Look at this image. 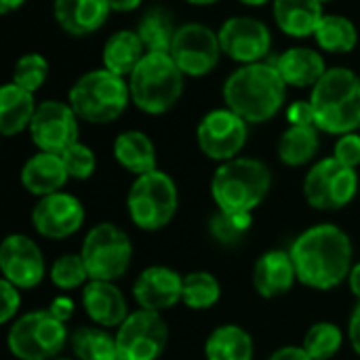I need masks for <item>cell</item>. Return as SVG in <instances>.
Returning <instances> with one entry per match:
<instances>
[{
  "mask_svg": "<svg viewBox=\"0 0 360 360\" xmlns=\"http://www.w3.org/2000/svg\"><path fill=\"white\" fill-rule=\"evenodd\" d=\"M25 0H0V13L2 15H8L11 11H17Z\"/></svg>",
  "mask_w": 360,
  "mask_h": 360,
  "instance_id": "cell-47",
  "label": "cell"
},
{
  "mask_svg": "<svg viewBox=\"0 0 360 360\" xmlns=\"http://www.w3.org/2000/svg\"><path fill=\"white\" fill-rule=\"evenodd\" d=\"M2 278L17 289H32L44 278V257L40 247L25 234H11L0 245Z\"/></svg>",
  "mask_w": 360,
  "mask_h": 360,
  "instance_id": "cell-17",
  "label": "cell"
},
{
  "mask_svg": "<svg viewBox=\"0 0 360 360\" xmlns=\"http://www.w3.org/2000/svg\"><path fill=\"white\" fill-rule=\"evenodd\" d=\"M143 55H146V49H143V42L137 36V32L120 30V32H114L105 40L101 59H103L105 70H110L122 78H129L133 74V70L139 65V61L143 59Z\"/></svg>",
  "mask_w": 360,
  "mask_h": 360,
  "instance_id": "cell-27",
  "label": "cell"
},
{
  "mask_svg": "<svg viewBox=\"0 0 360 360\" xmlns=\"http://www.w3.org/2000/svg\"><path fill=\"white\" fill-rule=\"evenodd\" d=\"M116 162L133 175L156 171V146L143 131H124L114 139Z\"/></svg>",
  "mask_w": 360,
  "mask_h": 360,
  "instance_id": "cell-26",
  "label": "cell"
},
{
  "mask_svg": "<svg viewBox=\"0 0 360 360\" xmlns=\"http://www.w3.org/2000/svg\"><path fill=\"white\" fill-rule=\"evenodd\" d=\"M344 344V335L333 323H316L304 335V350L314 360H331Z\"/></svg>",
  "mask_w": 360,
  "mask_h": 360,
  "instance_id": "cell-35",
  "label": "cell"
},
{
  "mask_svg": "<svg viewBox=\"0 0 360 360\" xmlns=\"http://www.w3.org/2000/svg\"><path fill=\"white\" fill-rule=\"evenodd\" d=\"M348 285H350V291L359 297V302H360V262L352 266L350 276H348Z\"/></svg>",
  "mask_w": 360,
  "mask_h": 360,
  "instance_id": "cell-46",
  "label": "cell"
},
{
  "mask_svg": "<svg viewBox=\"0 0 360 360\" xmlns=\"http://www.w3.org/2000/svg\"><path fill=\"white\" fill-rule=\"evenodd\" d=\"M281 78L287 86L314 89V84L327 74L325 57L310 46H291L281 53L274 61Z\"/></svg>",
  "mask_w": 360,
  "mask_h": 360,
  "instance_id": "cell-22",
  "label": "cell"
},
{
  "mask_svg": "<svg viewBox=\"0 0 360 360\" xmlns=\"http://www.w3.org/2000/svg\"><path fill=\"white\" fill-rule=\"evenodd\" d=\"M253 226L251 213H226L217 211L209 221V232L215 243L221 247H236L243 243L247 232Z\"/></svg>",
  "mask_w": 360,
  "mask_h": 360,
  "instance_id": "cell-34",
  "label": "cell"
},
{
  "mask_svg": "<svg viewBox=\"0 0 360 360\" xmlns=\"http://www.w3.org/2000/svg\"><path fill=\"white\" fill-rule=\"evenodd\" d=\"M314 40L327 53H350L359 42V30L346 15H323Z\"/></svg>",
  "mask_w": 360,
  "mask_h": 360,
  "instance_id": "cell-31",
  "label": "cell"
},
{
  "mask_svg": "<svg viewBox=\"0 0 360 360\" xmlns=\"http://www.w3.org/2000/svg\"><path fill=\"white\" fill-rule=\"evenodd\" d=\"M169 55L186 76H207L215 70L221 57L219 34L205 23H184L175 32Z\"/></svg>",
  "mask_w": 360,
  "mask_h": 360,
  "instance_id": "cell-13",
  "label": "cell"
},
{
  "mask_svg": "<svg viewBox=\"0 0 360 360\" xmlns=\"http://www.w3.org/2000/svg\"><path fill=\"white\" fill-rule=\"evenodd\" d=\"M249 137V122L230 108H217L202 116L196 127V141L200 152L217 162L238 158Z\"/></svg>",
  "mask_w": 360,
  "mask_h": 360,
  "instance_id": "cell-11",
  "label": "cell"
},
{
  "mask_svg": "<svg viewBox=\"0 0 360 360\" xmlns=\"http://www.w3.org/2000/svg\"><path fill=\"white\" fill-rule=\"evenodd\" d=\"M243 4H247V6H264V4H268L270 0H240Z\"/></svg>",
  "mask_w": 360,
  "mask_h": 360,
  "instance_id": "cell-49",
  "label": "cell"
},
{
  "mask_svg": "<svg viewBox=\"0 0 360 360\" xmlns=\"http://www.w3.org/2000/svg\"><path fill=\"white\" fill-rule=\"evenodd\" d=\"M274 21L278 30L291 38L314 36L323 19V4L319 0H272Z\"/></svg>",
  "mask_w": 360,
  "mask_h": 360,
  "instance_id": "cell-24",
  "label": "cell"
},
{
  "mask_svg": "<svg viewBox=\"0 0 360 360\" xmlns=\"http://www.w3.org/2000/svg\"><path fill=\"white\" fill-rule=\"evenodd\" d=\"M120 360H158L169 344V327L160 312L135 310L116 333Z\"/></svg>",
  "mask_w": 360,
  "mask_h": 360,
  "instance_id": "cell-12",
  "label": "cell"
},
{
  "mask_svg": "<svg viewBox=\"0 0 360 360\" xmlns=\"http://www.w3.org/2000/svg\"><path fill=\"white\" fill-rule=\"evenodd\" d=\"M348 338L352 344V350L360 356V302L359 306L354 308L352 316H350V325H348Z\"/></svg>",
  "mask_w": 360,
  "mask_h": 360,
  "instance_id": "cell-44",
  "label": "cell"
},
{
  "mask_svg": "<svg viewBox=\"0 0 360 360\" xmlns=\"http://www.w3.org/2000/svg\"><path fill=\"white\" fill-rule=\"evenodd\" d=\"M70 348L78 360H120L116 338L99 327H78L70 335Z\"/></svg>",
  "mask_w": 360,
  "mask_h": 360,
  "instance_id": "cell-32",
  "label": "cell"
},
{
  "mask_svg": "<svg viewBox=\"0 0 360 360\" xmlns=\"http://www.w3.org/2000/svg\"><path fill=\"white\" fill-rule=\"evenodd\" d=\"M36 108L38 103L34 101V93L19 89L13 82L4 84L0 89V133L4 137H13L30 129Z\"/></svg>",
  "mask_w": 360,
  "mask_h": 360,
  "instance_id": "cell-25",
  "label": "cell"
},
{
  "mask_svg": "<svg viewBox=\"0 0 360 360\" xmlns=\"http://www.w3.org/2000/svg\"><path fill=\"white\" fill-rule=\"evenodd\" d=\"M82 224L84 207L76 196L68 192H55L40 198L32 211V226L44 238H68L76 234L82 228Z\"/></svg>",
  "mask_w": 360,
  "mask_h": 360,
  "instance_id": "cell-16",
  "label": "cell"
},
{
  "mask_svg": "<svg viewBox=\"0 0 360 360\" xmlns=\"http://www.w3.org/2000/svg\"><path fill=\"white\" fill-rule=\"evenodd\" d=\"M55 21L70 36H89L101 30L112 8L108 0H55Z\"/></svg>",
  "mask_w": 360,
  "mask_h": 360,
  "instance_id": "cell-21",
  "label": "cell"
},
{
  "mask_svg": "<svg viewBox=\"0 0 360 360\" xmlns=\"http://www.w3.org/2000/svg\"><path fill=\"white\" fill-rule=\"evenodd\" d=\"M49 78V61L40 53H27L17 59L13 68V84L36 93Z\"/></svg>",
  "mask_w": 360,
  "mask_h": 360,
  "instance_id": "cell-37",
  "label": "cell"
},
{
  "mask_svg": "<svg viewBox=\"0 0 360 360\" xmlns=\"http://www.w3.org/2000/svg\"><path fill=\"white\" fill-rule=\"evenodd\" d=\"M287 120L291 127H316L314 108L310 99H297L287 108Z\"/></svg>",
  "mask_w": 360,
  "mask_h": 360,
  "instance_id": "cell-41",
  "label": "cell"
},
{
  "mask_svg": "<svg viewBox=\"0 0 360 360\" xmlns=\"http://www.w3.org/2000/svg\"><path fill=\"white\" fill-rule=\"evenodd\" d=\"M321 146L316 127H289L278 139V158L287 167L308 165Z\"/></svg>",
  "mask_w": 360,
  "mask_h": 360,
  "instance_id": "cell-30",
  "label": "cell"
},
{
  "mask_svg": "<svg viewBox=\"0 0 360 360\" xmlns=\"http://www.w3.org/2000/svg\"><path fill=\"white\" fill-rule=\"evenodd\" d=\"M80 255L86 266L89 281L116 283L127 274L131 266L133 245L122 228L110 221H101L86 232Z\"/></svg>",
  "mask_w": 360,
  "mask_h": 360,
  "instance_id": "cell-8",
  "label": "cell"
},
{
  "mask_svg": "<svg viewBox=\"0 0 360 360\" xmlns=\"http://www.w3.org/2000/svg\"><path fill=\"white\" fill-rule=\"evenodd\" d=\"M316 129L329 135L360 129V76L348 68H331L310 93Z\"/></svg>",
  "mask_w": 360,
  "mask_h": 360,
  "instance_id": "cell-3",
  "label": "cell"
},
{
  "mask_svg": "<svg viewBox=\"0 0 360 360\" xmlns=\"http://www.w3.org/2000/svg\"><path fill=\"white\" fill-rule=\"evenodd\" d=\"M61 158H63V165L68 169L70 179H89L97 169V158H95L93 150L80 141L70 146L61 154Z\"/></svg>",
  "mask_w": 360,
  "mask_h": 360,
  "instance_id": "cell-38",
  "label": "cell"
},
{
  "mask_svg": "<svg viewBox=\"0 0 360 360\" xmlns=\"http://www.w3.org/2000/svg\"><path fill=\"white\" fill-rule=\"evenodd\" d=\"M0 302H2L0 304V323L8 325L17 316V312H19L21 295H19V289L13 283L4 281V278L0 283Z\"/></svg>",
  "mask_w": 360,
  "mask_h": 360,
  "instance_id": "cell-40",
  "label": "cell"
},
{
  "mask_svg": "<svg viewBox=\"0 0 360 360\" xmlns=\"http://www.w3.org/2000/svg\"><path fill=\"white\" fill-rule=\"evenodd\" d=\"M49 312H51L55 319H59L61 323H68V321L72 319V314H74V302H72L70 297H65V295H59V297L53 300Z\"/></svg>",
  "mask_w": 360,
  "mask_h": 360,
  "instance_id": "cell-42",
  "label": "cell"
},
{
  "mask_svg": "<svg viewBox=\"0 0 360 360\" xmlns=\"http://www.w3.org/2000/svg\"><path fill=\"white\" fill-rule=\"evenodd\" d=\"M68 179H70V175H68L61 154L38 152V154L30 156L21 169L23 188L32 196H38V198L61 192V188L68 184Z\"/></svg>",
  "mask_w": 360,
  "mask_h": 360,
  "instance_id": "cell-23",
  "label": "cell"
},
{
  "mask_svg": "<svg viewBox=\"0 0 360 360\" xmlns=\"http://www.w3.org/2000/svg\"><path fill=\"white\" fill-rule=\"evenodd\" d=\"M179 25H175L173 13L165 6H150L139 23H137V36L143 42L146 53H171L173 38Z\"/></svg>",
  "mask_w": 360,
  "mask_h": 360,
  "instance_id": "cell-29",
  "label": "cell"
},
{
  "mask_svg": "<svg viewBox=\"0 0 360 360\" xmlns=\"http://www.w3.org/2000/svg\"><path fill=\"white\" fill-rule=\"evenodd\" d=\"M319 2H321V4H325V2H331V0H319Z\"/></svg>",
  "mask_w": 360,
  "mask_h": 360,
  "instance_id": "cell-50",
  "label": "cell"
},
{
  "mask_svg": "<svg viewBox=\"0 0 360 360\" xmlns=\"http://www.w3.org/2000/svg\"><path fill=\"white\" fill-rule=\"evenodd\" d=\"M82 306L97 327H120L131 314L122 291L105 281H89L82 287Z\"/></svg>",
  "mask_w": 360,
  "mask_h": 360,
  "instance_id": "cell-19",
  "label": "cell"
},
{
  "mask_svg": "<svg viewBox=\"0 0 360 360\" xmlns=\"http://www.w3.org/2000/svg\"><path fill=\"white\" fill-rule=\"evenodd\" d=\"M78 120L68 101L49 99L38 103L27 131L40 152L63 154L78 141Z\"/></svg>",
  "mask_w": 360,
  "mask_h": 360,
  "instance_id": "cell-14",
  "label": "cell"
},
{
  "mask_svg": "<svg viewBox=\"0 0 360 360\" xmlns=\"http://www.w3.org/2000/svg\"><path fill=\"white\" fill-rule=\"evenodd\" d=\"M65 344L68 327L49 310L19 316L6 333V346L17 360H55Z\"/></svg>",
  "mask_w": 360,
  "mask_h": 360,
  "instance_id": "cell-9",
  "label": "cell"
},
{
  "mask_svg": "<svg viewBox=\"0 0 360 360\" xmlns=\"http://www.w3.org/2000/svg\"><path fill=\"white\" fill-rule=\"evenodd\" d=\"M255 346L247 329L238 325H221L207 338V360H253Z\"/></svg>",
  "mask_w": 360,
  "mask_h": 360,
  "instance_id": "cell-28",
  "label": "cell"
},
{
  "mask_svg": "<svg viewBox=\"0 0 360 360\" xmlns=\"http://www.w3.org/2000/svg\"><path fill=\"white\" fill-rule=\"evenodd\" d=\"M217 34L221 53L243 65L264 61V57L272 49L270 27L257 17L234 15L221 23Z\"/></svg>",
  "mask_w": 360,
  "mask_h": 360,
  "instance_id": "cell-15",
  "label": "cell"
},
{
  "mask_svg": "<svg viewBox=\"0 0 360 360\" xmlns=\"http://www.w3.org/2000/svg\"><path fill=\"white\" fill-rule=\"evenodd\" d=\"M55 360H68V359H55Z\"/></svg>",
  "mask_w": 360,
  "mask_h": 360,
  "instance_id": "cell-51",
  "label": "cell"
},
{
  "mask_svg": "<svg viewBox=\"0 0 360 360\" xmlns=\"http://www.w3.org/2000/svg\"><path fill=\"white\" fill-rule=\"evenodd\" d=\"M51 281L61 291H72V289L84 287L89 283V272L82 262V255L68 253V255L57 257L51 266Z\"/></svg>",
  "mask_w": 360,
  "mask_h": 360,
  "instance_id": "cell-36",
  "label": "cell"
},
{
  "mask_svg": "<svg viewBox=\"0 0 360 360\" xmlns=\"http://www.w3.org/2000/svg\"><path fill=\"white\" fill-rule=\"evenodd\" d=\"M333 158H338L342 165L356 169L360 165V135L359 133H346L340 135L333 148Z\"/></svg>",
  "mask_w": 360,
  "mask_h": 360,
  "instance_id": "cell-39",
  "label": "cell"
},
{
  "mask_svg": "<svg viewBox=\"0 0 360 360\" xmlns=\"http://www.w3.org/2000/svg\"><path fill=\"white\" fill-rule=\"evenodd\" d=\"M184 293V276L167 266H150L146 268L135 285L133 300L141 310L162 312L181 302Z\"/></svg>",
  "mask_w": 360,
  "mask_h": 360,
  "instance_id": "cell-18",
  "label": "cell"
},
{
  "mask_svg": "<svg viewBox=\"0 0 360 360\" xmlns=\"http://www.w3.org/2000/svg\"><path fill=\"white\" fill-rule=\"evenodd\" d=\"M131 101L129 80L105 70H91L82 74L70 89L68 103L76 116L91 124L114 122Z\"/></svg>",
  "mask_w": 360,
  "mask_h": 360,
  "instance_id": "cell-6",
  "label": "cell"
},
{
  "mask_svg": "<svg viewBox=\"0 0 360 360\" xmlns=\"http://www.w3.org/2000/svg\"><path fill=\"white\" fill-rule=\"evenodd\" d=\"M356 192V169L342 165L333 156L319 160L304 179V196L316 211H340L354 200Z\"/></svg>",
  "mask_w": 360,
  "mask_h": 360,
  "instance_id": "cell-10",
  "label": "cell"
},
{
  "mask_svg": "<svg viewBox=\"0 0 360 360\" xmlns=\"http://www.w3.org/2000/svg\"><path fill=\"white\" fill-rule=\"evenodd\" d=\"M297 281L306 287L329 291L348 281L352 270V240L335 224H319L308 228L291 245Z\"/></svg>",
  "mask_w": 360,
  "mask_h": 360,
  "instance_id": "cell-1",
  "label": "cell"
},
{
  "mask_svg": "<svg viewBox=\"0 0 360 360\" xmlns=\"http://www.w3.org/2000/svg\"><path fill=\"white\" fill-rule=\"evenodd\" d=\"M184 78L169 53H146L127 78L131 101L146 114H167L184 95Z\"/></svg>",
  "mask_w": 360,
  "mask_h": 360,
  "instance_id": "cell-5",
  "label": "cell"
},
{
  "mask_svg": "<svg viewBox=\"0 0 360 360\" xmlns=\"http://www.w3.org/2000/svg\"><path fill=\"white\" fill-rule=\"evenodd\" d=\"M179 194L171 175L152 171L135 177L127 194V211L131 221L146 232L162 230L177 213Z\"/></svg>",
  "mask_w": 360,
  "mask_h": 360,
  "instance_id": "cell-7",
  "label": "cell"
},
{
  "mask_svg": "<svg viewBox=\"0 0 360 360\" xmlns=\"http://www.w3.org/2000/svg\"><path fill=\"white\" fill-rule=\"evenodd\" d=\"M272 186V173L257 158H232L221 162L211 179V196L219 211L253 213Z\"/></svg>",
  "mask_w": 360,
  "mask_h": 360,
  "instance_id": "cell-4",
  "label": "cell"
},
{
  "mask_svg": "<svg viewBox=\"0 0 360 360\" xmlns=\"http://www.w3.org/2000/svg\"><path fill=\"white\" fill-rule=\"evenodd\" d=\"M186 2L196 4V6H209V4H215V2H219V0H186Z\"/></svg>",
  "mask_w": 360,
  "mask_h": 360,
  "instance_id": "cell-48",
  "label": "cell"
},
{
  "mask_svg": "<svg viewBox=\"0 0 360 360\" xmlns=\"http://www.w3.org/2000/svg\"><path fill=\"white\" fill-rule=\"evenodd\" d=\"M219 297H221V285L211 272L196 270L184 276L181 302L190 310H209L219 302Z\"/></svg>",
  "mask_w": 360,
  "mask_h": 360,
  "instance_id": "cell-33",
  "label": "cell"
},
{
  "mask_svg": "<svg viewBox=\"0 0 360 360\" xmlns=\"http://www.w3.org/2000/svg\"><path fill=\"white\" fill-rule=\"evenodd\" d=\"M108 2H110V8L116 13H131L141 4V0H108Z\"/></svg>",
  "mask_w": 360,
  "mask_h": 360,
  "instance_id": "cell-45",
  "label": "cell"
},
{
  "mask_svg": "<svg viewBox=\"0 0 360 360\" xmlns=\"http://www.w3.org/2000/svg\"><path fill=\"white\" fill-rule=\"evenodd\" d=\"M268 360H314L306 350L304 346H285L281 350H276Z\"/></svg>",
  "mask_w": 360,
  "mask_h": 360,
  "instance_id": "cell-43",
  "label": "cell"
},
{
  "mask_svg": "<svg viewBox=\"0 0 360 360\" xmlns=\"http://www.w3.org/2000/svg\"><path fill=\"white\" fill-rule=\"evenodd\" d=\"M226 108L249 124L272 120L285 105L287 84L274 63L257 61L236 68L224 82Z\"/></svg>",
  "mask_w": 360,
  "mask_h": 360,
  "instance_id": "cell-2",
  "label": "cell"
},
{
  "mask_svg": "<svg viewBox=\"0 0 360 360\" xmlns=\"http://www.w3.org/2000/svg\"><path fill=\"white\" fill-rule=\"evenodd\" d=\"M297 281L291 253L274 249L266 251L253 268V287L264 300H274L291 291Z\"/></svg>",
  "mask_w": 360,
  "mask_h": 360,
  "instance_id": "cell-20",
  "label": "cell"
}]
</instances>
